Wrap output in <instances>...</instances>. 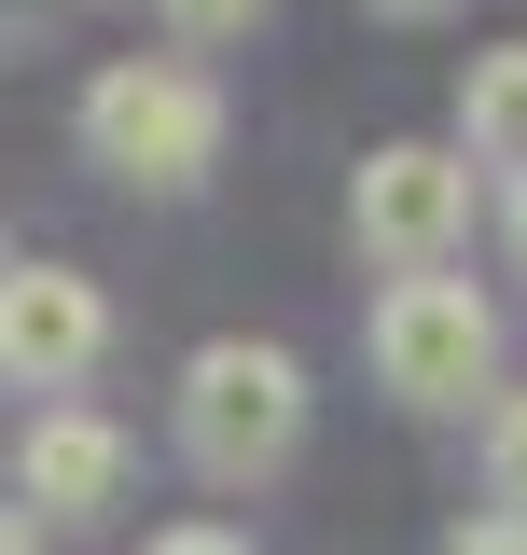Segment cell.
<instances>
[{
  "label": "cell",
  "mask_w": 527,
  "mask_h": 555,
  "mask_svg": "<svg viewBox=\"0 0 527 555\" xmlns=\"http://www.w3.org/2000/svg\"><path fill=\"white\" fill-rule=\"evenodd\" d=\"M83 153L112 181H139V195H195L222 167V83L181 56H112L83 83Z\"/></svg>",
  "instance_id": "6da1fadb"
},
{
  "label": "cell",
  "mask_w": 527,
  "mask_h": 555,
  "mask_svg": "<svg viewBox=\"0 0 527 555\" xmlns=\"http://www.w3.org/2000/svg\"><path fill=\"white\" fill-rule=\"evenodd\" d=\"M306 444V361L264 334H222L181 361V459L208 486H264L278 459Z\"/></svg>",
  "instance_id": "7a4b0ae2"
},
{
  "label": "cell",
  "mask_w": 527,
  "mask_h": 555,
  "mask_svg": "<svg viewBox=\"0 0 527 555\" xmlns=\"http://www.w3.org/2000/svg\"><path fill=\"white\" fill-rule=\"evenodd\" d=\"M486 375H500V306H486L472 278H389V292H375V389H389V403L445 416V403H472Z\"/></svg>",
  "instance_id": "3957f363"
},
{
  "label": "cell",
  "mask_w": 527,
  "mask_h": 555,
  "mask_svg": "<svg viewBox=\"0 0 527 555\" xmlns=\"http://www.w3.org/2000/svg\"><path fill=\"white\" fill-rule=\"evenodd\" d=\"M347 236L389 278H445V250L472 236V153H445V139H375L361 181H347Z\"/></svg>",
  "instance_id": "277c9868"
},
{
  "label": "cell",
  "mask_w": 527,
  "mask_h": 555,
  "mask_svg": "<svg viewBox=\"0 0 527 555\" xmlns=\"http://www.w3.org/2000/svg\"><path fill=\"white\" fill-rule=\"evenodd\" d=\"M98 347H112V306H98L83 264H14L0 278V375L14 389H83Z\"/></svg>",
  "instance_id": "5b68a950"
},
{
  "label": "cell",
  "mask_w": 527,
  "mask_h": 555,
  "mask_svg": "<svg viewBox=\"0 0 527 555\" xmlns=\"http://www.w3.org/2000/svg\"><path fill=\"white\" fill-rule=\"evenodd\" d=\"M14 500H28L42 528H83V514H112V500H126V430H112V416H83V403L28 416V459H14Z\"/></svg>",
  "instance_id": "8992f818"
},
{
  "label": "cell",
  "mask_w": 527,
  "mask_h": 555,
  "mask_svg": "<svg viewBox=\"0 0 527 555\" xmlns=\"http://www.w3.org/2000/svg\"><path fill=\"white\" fill-rule=\"evenodd\" d=\"M459 153L527 181V42H486V56L459 69Z\"/></svg>",
  "instance_id": "52a82bcc"
},
{
  "label": "cell",
  "mask_w": 527,
  "mask_h": 555,
  "mask_svg": "<svg viewBox=\"0 0 527 555\" xmlns=\"http://www.w3.org/2000/svg\"><path fill=\"white\" fill-rule=\"evenodd\" d=\"M486 486H500V514H527V389L486 403Z\"/></svg>",
  "instance_id": "ba28073f"
},
{
  "label": "cell",
  "mask_w": 527,
  "mask_h": 555,
  "mask_svg": "<svg viewBox=\"0 0 527 555\" xmlns=\"http://www.w3.org/2000/svg\"><path fill=\"white\" fill-rule=\"evenodd\" d=\"M153 14H167V28H181V42H236V28H250L264 0H153Z\"/></svg>",
  "instance_id": "9c48e42d"
},
{
  "label": "cell",
  "mask_w": 527,
  "mask_h": 555,
  "mask_svg": "<svg viewBox=\"0 0 527 555\" xmlns=\"http://www.w3.org/2000/svg\"><path fill=\"white\" fill-rule=\"evenodd\" d=\"M445 555H527V514H472V528H459Z\"/></svg>",
  "instance_id": "30bf717a"
},
{
  "label": "cell",
  "mask_w": 527,
  "mask_h": 555,
  "mask_svg": "<svg viewBox=\"0 0 527 555\" xmlns=\"http://www.w3.org/2000/svg\"><path fill=\"white\" fill-rule=\"evenodd\" d=\"M139 555H250V542H236V528H208V514H195V528H153Z\"/></svg>",
  "instance_id": "8fae6325"
},
{
  "label": "cell",
  "mask_w": 527,
  "mask_h": 555,
  "mask_svg": "<svg viewBox=\"0 0 527 555\" xmlns=\"http://www.w3.org/2000/svg\"><path fill=\"white\" fill-rule=\"evenodd\" d=\"M500 236H514V264H527V181H514V208H500Z\"/></svg>",
  "instance_id": "7c38bea8"
},
{
  "label": "cell",
  "mask_w": 527,
  "mask_h": 555,
  "mask_svg": "<svg viewBox=\"0 0 527 555\" xmlns=\"http://www.w3.org/2000/svg\"><path fill=\"white\" fill-rule=\"evenodd\" d=\"M375 14H445V0H375Z\"/></svg>",
  "instance_id": "4fadbf2b"
}]
</instances>
